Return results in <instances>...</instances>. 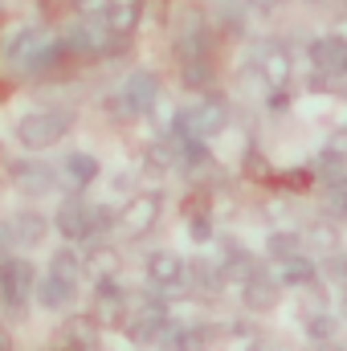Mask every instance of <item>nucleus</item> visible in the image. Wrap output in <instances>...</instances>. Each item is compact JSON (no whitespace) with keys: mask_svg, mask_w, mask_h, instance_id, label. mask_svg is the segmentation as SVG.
Listing matches in <instances>:
<instances>
[{"mask_svg":"<svg viewBox=\"0 0 347 351\" xmlns=\"http://www.w3.org/2000/svg\"><path fill=\"white\" fill-rule=\"evenodd\" d=\"M172 351H208L213 348V327H176V335L168 339Z\"/></svg>","mask_w":347,"mask_h":351,"instance_id":"412c9836","label":"nucleus"},{"mask_svg":"<svg viewBox=\"0 0 347 351\" xmlns=\"http://www.w3.org/2000/svg\"><path fill=\"white\" fill-rule=\"evenodd\" d=\"M37 290V269L25 258H0V306L4 311H25Z\"/></svg>","mask_w":347,"mask_h":351,"instance_id":"20e7f679","label":"nucleus"},{"mask_svg":"<svg viewBox=\"0 0 347 351\" xmlns=\"http://www.w3.org/2000/svg\"><path fill=\"white\" fill-rule=\"evenodd\" d=\"M119 41H123V37H115V33L106 29V21H86V16H78V21L70 25V33H66V45L78 49V53H119V49H123Z\"/></svg>","mask_w":347,"mask_h":351,"instance_id":"0eeeda50","label":"nucleus"},{"mask_svg":"<svg viewBox=\"0 0 347 351\" xmlns=\"http://www.w3.org/2000/svg\"><path fill=\"white\" fill-rule=\"evenodd\" d=\"M62 53H66V45L53 41V37H45L41 29H21V33H12L8 45H4L8 66L25 70V74H33V78L45 74V70H53V66L62 62Z\"/></svg>","mask_w":347,"mask_h":351,"instance_id":"f257e3e1","label":"nucleus"},{"mask_svg":"<svg viewBox=\"0 0 347 351\" xmlns=\"http://www.w3.org/2000/svg\"><path fill=\"white\" fill-rule=\"evenodd\" d=\"M311 62H315V70L319 74H347V45L339 41V37H315L311 41Z\"/></svg>","mask_w":347,"mask_h":351,"instance_id":"f8f14e48","label":"nucleus"},{"mask_svg":"<svg viewBox=\"0 0 347 351\" xmlns=\"http://www.w3.org/2000/svg\"><path fill=\"white\" fill-rule=\"evenodd\" d=\"M217 269H221V278L225 282H250L254 274H261V265L254 254H246L241 245H225V258L217 262Z\"/></svg>","mask_w":347,"mask_h":351,"instance_id":"dca6fc26","label":"nucleus"},{"mask_svg":"<svg viewBox=\"0 0 347 351\" xmlns=\"http://www.w3.org/2000/svg\"><path fill=\"white\" fill-rule=\"evenodd\" d=\"M66 176H70L74 188H90V184L98 180V160L86 156V152H74V156L66 160Z\"/></svg>","mask_w":347,"mask_h":351,"instance_id":"5701e85b","label":"nucleus"},{"mask_svg":"<svg viewBox=\"0 0 347 351\" xmlns=\"http://www.w3.org/2000/svg\"><path fill=\"white\" fill-rule=\"evenodd\" d=\"M70 127H74V110H66V106L29 110V114L16 123V143H21L25 152H45V147L62 143Z\"/></svg>","mask_w":347,"mask_h":351,"instance_id":"f03ea898","label":"nucleus"},{"mask_svg":"<svg viewBox=\"0 0 347 351\" xmlns=\"http://www.w3.org/2000/svg\"><path fill=\"white\" fill-rule=\"evenodd\" d=\"M225 127H229V102L217 98V94H208V98L184 106L172 119L176 135H192V139H213V135H221Z\"/></svg>","mask_w":347,"mask_h":351,"instance_id":"7ed1b4c3","label":"nucleus"},{"mask_svg":"<svg viewBox=\"0 0 347 351\" xmlns=\"http://www.w3.org/2000/svg\"><path fill=\"white\" fill-rule=\"evenodd\" d=\"M12 184H16V192H25V196H45V192L58 188V176H53L49 164L16 160V164H12Z\"/></svg>","mask_w":347,"mask_h":351,"instance_id":"9b49d317","label":"nucleus"},{"mask_svg":"<svg viewBox=\"0 0 347 351\" xmlns=\"http://www.w3.org/2000/svg\"><path fill=\"white\" fill-rule=\"evenodd\" d=\"M344 315H347V298H344Z\"/></svg>","mask_w":347,"mask_h":351,"instance_id":"4c0bfd02","label":"nucleus"},{"mask_svg":"<svg viewBox=\"0 0 347 351\" xmlns=\"http://www.w3.org/2000/svg\"><path fill=\"white\" fill-rule=\"evenodd\" d=\"M315 278H319V269H315L311 258H302V254L278 262V286H311Z\"/></svg>","mask_w":347,"mask_h":351,"instance_id":"a211bd4d","label":"nucleus"},{"mask_svg":"<svg viewBox=\"0 0 347 351\" xmlns=\"http://www.w3.org/2000/svg\"><path fill=\"white\" fill-rule=\"evenodd\" d=\"M250 8H258V12H274L278 0H250Z\"/></svg>","mask_w":347,"mask_h":351,"instance_id":"f704fd0d","label":"nucleus"},{"mask_svg":"<svg viewBox=\"0 0 347 351\" xmlns=\"http://www.w3.org/2000/svg\"><path fill=\"white\" fill-rule=\"evenodd\" d=\"M82 269L94 274L98 282H106V278H115V274H119V254H115L110 245H102V241H98V245H90V258L82 262Z\"/></svg>","mask_w":347,"mask_h":351,"instance_id":"aec40b11","label":"nucleus"},{"mask_svg":"<svg viewBox=\"0 0 347 351\" xmlns=\"http://www.w3.org/2000/svg\"><path fill=\"white\" fill-rule=\"evenodd\" d=\"M102 21H106V29H110L115 37H127V33L139 25V4H135V0H115V8H110Z\"/></svg>","mask_w":347,"mask_h":351,"instance_id":"6ab92c4d","label":"nucleus"},{"mask_svg":"<svg viewBox=\"0 0 347 351\" xmlns=\"http://www.w3.org/2000/svg\"><path fill=\"white\" fill-rule=\"evenodd\" d=\"M147 282H152V290L160 298H180V294L192 290L188 286V262L180 254H172V250H156L147 258Z\"/></svg>","mask_w":347,"mask_h":351,"instance_id":"39448f33","label":"nucleus"},{"mask_svg":"<svg viewBox=\"0 0 347 351\" xmlns=\"http://www.w3.org/2000/svg\"><path fill=\"white\" fill-rule=\"evenodd\" d=\"M278 298H282V286H278V278H270L265 269L254 274L250 282H241V302H246L250 311H274Z\"/></svg>","mask_w":347,"mask_h":351,"instance_id":"ddd939ff","label":"nucleus"},{"mask_svg":"<svg viewBox=\"0 0 347 351\" xmlns=\"http://www.w3.org/2000/svg\"><path fill=\"white\" fill-rule=\"evenodd\" d=\"M327 217H335V221L347 217V176L331 180V188H327Z\"/></svg>","mask_w":347,"mask_h":351,"instance_id":"cd10ccee","label":"nucleus"},{"mask_svg":"<svg viewBox=\"0 0 347 351\" xmlns=\"http://www.w3.org/2000/svg\"><path fill=\"white\" fill-rule=\"evenodd\" d=\"M307 331H311L315 343H331V339H335V319H331V315H315V319L307 323Z\"/></svg>","mask_w":347,"mask_h":351,"instance_id":"7c9ffc66","label":"nucleus"},{"mask_svg":"<svg viewBox=\"0 0 347 351\" xmlns=\"http://www.w3.org/2000/svg\"><path fill=\"white\" fill-rule=\"evenodd\" d=\"M53 225H58V233H62L66 241H86V233H90V204H86V200H66V204L58 208Z\"/></svg>","mask_w":347,"mask_h":351,"instance_id":"4468645a","label":"nucleus"},{"mask_svg":"<svg viewBox=\"0 0 347 351\" xmlns=\"http://www.w3.org/2000/svg\"><path fill=\"white\" fill-rule=\"evenodd\" d=\"M160 213H164V192H139V196H131V200L119 208V221H115V225L135 241V237H147V233L156 229Z\"/></svg>","mask_w":347,"mask_h":351,"instance_id":"423d86ee","label":"nucleus"},{"mask_svg":"<svg viewBox=\"0 0 347 351\" xmlns=\"http://www.w3.org/2000/svg\"><path fill=\"white\" fill-rule=\"evenodd\" d=\"M49 274H58V278H66V282H78V274H82V258L66 245V250H58V254H53Z\"/></svg>","mask_w":347,"mask_h":351,"instance_id":"a878e982","label":"nucleus"},{"mask_svg":"<svg viewBox=\"0 0 347 351\" xmlns=\"http://www.w3.org/2000/svg\"><path fill=\"white\" fill-rule=\"evenodd\" d=\"M258 74L274 94H282V90L290 86V78H294V58H290V49H286L282 41H261L258 45Z\"/></svg>","mask_w":347,"mask_h":351,"instance_id":"6e6552de","label":"nucleus"},{"mask_svg":"<svg viewBox=\"0 0 347 351\" xmlns=\"http://www.w3.org/2000/svg\"><path fill=\"white\" fill-rule=\"evenodd\" d=\"M94 327H98V323H94L90 315H82V319H74V323L66 327V339H70L74 348H90V343H94Z\"/></svg>","mask_w":347,"mask_h":351,"instance_id":"c85d7f7f","label":"nucleus"},{"mask_svg":"<svg viewBox=\"0 0 347 351\" xmlns=\"http://www.w3.org/2000/svg\"><path fill=\"white\" fill-rule=\"evenodd\" d=\"M70 4H74V12L86 16V21H102V16L115 8V0H70Z\"/></svg>","mask_w":347,"mask_h":351,"instance_id":"c756f323","label":"nucleus"},{"mask_svg":"<svg viewBox=\"0 0 347 351\" xmlns=\"http://www.w3.org/2000/svg\"><path fill=\"white\" fill-rule=\"evenodd\" d=\"M115 221H119V213L115 208H106V204H90V233H86V245H98L110 229H115Z\"/></svg>","mask_w":347,"mask_h":351,"instance_id":"b1692460","label":"nucleus"},{"mask_svg":"<svg viewBox=\"0 0 347 351\" xmlns=\"http://www.w3.org/2000/svg\"><path fill=\"white\" fill-rule=\"evenodd\" d=\"M250 351H278V348H274V343H265V339H254V343H250Z\"/></svg>","mask_w":347,"mask_h":351,"instance_id":"c9c22d12","label":"nucleus"},{"mask_svg":"<svg viewBox=\"0 0 347 351\" xmlns=\"http://www.w3.org/2000/svg\"><path fill=\"white\" fill-rule=\"evenodd\" d=\"M131 311H135V306H131V294H127L115 278L98 282V290H94V315H90L94 323H102V327H123Z\"/></svg>","mask_w":347,"mask_h":351,"instance_id":"1a4fd4ad","label":"nucleus"},{"mask_svg":"<svg viewBox=\"0 0 347 351\" xmlns=\"http://www.w3.org/2000/svg\"><path fill=\"white\" fill-rule=\"evenodd\" d=\"M45 233H49V221H45L41 213L25 208V213L12 217V237H16V245H37V241H45Z\"/></svg>","mask_w":347,"mask_h":351,"instance_id":"f3484780","label":"nucleus"},{"mask_svg":"<svg viewBox=\"0 0 347 351\" xmlns=\"http://www.w3.org/2000/svg\"><path fill=\"white\" fill-rule=\"evenodd\" d=\"M74 290H78V282H66L58 274H45L33 294H37V302L45 311H66V306H74Z\"/></svg>","mask_w":347,"mask_h":351,"instance_id":"2eb2a0df","label":"nucleus"},{"mask_svg":"<svg viewBox=\"0 0 347 351\" xmlns=\"http://www.w3.org/2000/svg\"><path fill=\"white\" fill-rule=\"evenodd\" d=\"M307 241H311L315 250H323V254H335V245H339L335 225H327V221H315V225L307 229Z\"/></svg>","mask_w":347,"mask_h":351,"instance_id":"bb28decb","label":"nucleus"},{"mask_svg":"<svg viewBox=\"0 0 347 351\" xmlns=\"http://www.w3.org/2000/svg\"><path fill=\"white\" fill-rule=\"evenodd\" d=\"M327 278H331L335 286H347V258H331V262H327Z\"/></svg>","mask_w":347,"mask_h":351,"instance_id":"2f4dec72","label":"nucleus"},{"mask_svg":"<svg viewBox=\"0 0 347 351\" xmlns=\"http://www.w3.org/2000/svg\"><path fill=\"white\" fill-rule=\"evenodd\" d=\"M16 245V237H12V221H4L0 217V258H8V250Z\"/></svg>","mask_w":347,"mask_h":351,"instance_id":"473e14b6","label":"nucleus"},{"mask_svg":"<svg viewBox=\"0 0 347 351\" xmlns=\"http://www.w3.org/2000/svg\"><path fill=\"white\" fill-rule=\"evenodd\" d=\"M192 237H196V241H208V237H213L208 217H192Z\"/></svg>","mask_w":347,"mask_h":351,"instance_id":"72a5a7b5","label":"nucleus"},{"mask_svg":"<svg viewBox=\"0 0 347 351\" xmlns=\"http://www.w3.org/2000/svg\"><path fill=\"white\" fill-rule=\"evenodd\" d=\"M0 351H12V339H8L4 331H0Z\"/></svg>","mask_w":347,"mask_h":351,"instance_id":"e433bc0d","label":"nucleus"},{"mask_svg":"<svg viewBox=\"0 0 347 351\" xmlns=\"http://www.w3.org/2000/svg\"><path fill=\"white\" fill-rule=\"evenodd\" d=\"M265 254L278 258V262H286V258L302 254V237H298V233H274V237L265 241Z\"/></svg>","mask_w":347,"mask_h":351,"instance_id":"393cba45","label":"nucleus"},{"mask_svg":"<svg viewBox=\"0 0 347 351\" xmlns=\"http://www.w3.org/2000/svg\"><path fill=\"white\" fill-rule=\"evenodd\" d=\"M188 286H196L204 294H221L225 278H221V269L213 262H188Z\"/></svg>","mask_w":347,"mask_h":351,"instance_id":"4be33fe9","label":"nucleus"},{"mask_svg":"<svg viewBox=\"0 0 347 351\" xmlns=\"http://www.w3.org/2000/svg\"><path fill=\"white\" fill-rule=\"evenodd\" d=\"M156 98H160V78L152 70H135L119 90V102H123L127 114H147L156 106Z\"/></svg>","mask_w":347,"mask_h":351,"instance_id":"9d476101","label":"nucleus"}]
</instances>
